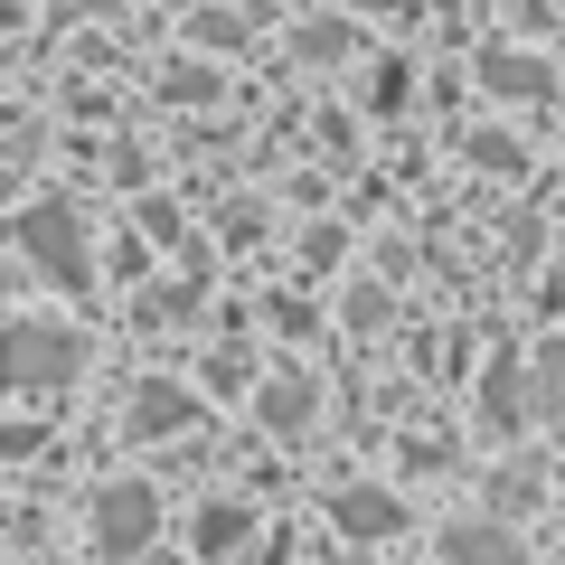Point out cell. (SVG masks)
I'll list each match as a JSON object with an SVG mask.
<instances>
[{
  "instance_id": "1",
  "label": "cell",
  "mask_w": 565,
  "mask_h": 565,
  "mask_svg": "<svg viewBox=\"0 0 565 565\" xmlns=\"http://www.w3.org/2000/svg\"><path fill=\"white\" fill-rule=\"evenodd\" d=\"M0 377L10 386H76L85 377V340L47 321H10L0 330Z\"/></svg>"
},
{
  "instance_id": "2",
  "label": "cell",
  "mask_w": 565,
  "mask_h": 565,
  "mask_svg": "<svg viewBox=\"0 0 565 565\" xmlns=\"http://www.w3.org/2000/svg\"><path fill=\"white\" fill-rule=\"evenodd\" d=\"M161 537V490L151 481H104L95 490V546L104 556H141Z\"/></svg>"
},
{
  "instance_id": "3",
  "label": "cell",
  "mask_w": 565,
  "mask_h": 565,
  "mask_svg": "<svg viewBox=\"0 0 565 565\" xmlns=\"http://www.w3.org/2000/svg\"><path fill=\"white\" fill-rule=\"evenodd\" d=\"M20 255H29V264H47L57 282H76V292H85V274H95L76 207H20Z\"/></svg>"
},
{
  "instance_id": "4",
  "label": "cell",
  "mask_w": 565,
  "mask_h": 565,
  "mask_svg": "<svg viewBox=\"0 0 565 565\" xmlns=\"http://www.w3.org/2000/svg\"><path fill=\"white\" fill-rule=\"evenodd\" d=\"M444 556H452V565H527V546L509 537L500 519H452V527H444Z\"/></svg>"
},
{
  "instance_id": "5",
  "label": "cell",
  "mask_w": 565,
  "mask_h": 565,
  "mask_svg": "<svg viewBox=\"0 0 565 565\" xmlns=\"http://www.w3.org/2000/svg\"><path fill=\"white\" fill-rule=\"evenodd\" d=\"M330 519H340L349 537H396V527H405V509H396V490H367V481H349L340 500H330Z\"/></svg>"
},
{
  "instance_id": "6",
  "label": "cell",
  "mask_w": 565,
  "mask_h": 565,
  "mask_svg": "<svg viewBox=\"0 0 565 565\" xmlns=\"http://www.w3.org/2000/svg\"><path fill=\"white\" fill-rule=\"evenodd\" d=\"M481 85H490V95L546 104V95H556V66H546V57H519V47H490V57H481Z\"/></svg>"
},
{
  "instance_id": "7",
  "label": "cell",
  "mask_w": 565,
  "mask_h": 565,
  "mask_svg": "<svg viewBox=\"0 0 565 565\" xmlns=\"http://www.w3.org/2000/svg\"><path fill=\"white\" fill-rule=\"evenodd\" d=\"M245 546H255V509L245 500H207L199 509V556L217 565V556H245Z\"/></svg>"
},
{
  "instance_id": "8",
  "label": "cell",
  "mask_w": 565,
  "mask_h": 565,
  "mask_svg": "<svg viewBox=\"0 0 565 565\" xmlns=\"http://www.w3.org/2000/svg\"><path fill=\"white\" fill-rule=\"evenodd\" d=\"M132 424H141V434H180V424H189V396H180V386H141V396H132Z\"/></svg>"
},
{
  "instance_id": "9",
  "label": "cell",
  "mask_w": 565,
  "mask_h": 565,
  "mask_svg": "<svg viewBox=\"0 0 565 565\" xmlns=\"http://www.w3.org/2000/svg\"><path fill=\"white\" fill-rule=\"evenodd\" d=\"M519 396H537V386L519 377V359H500V367H490V386H481V405H490V424H519Z\"/></svg>"
},
{
  "instance_id": "10",
  "label": "cell",
  "mask_w": 565,
  "mask_h": 565,
  "mask_svg": "<svg viewBox=\"0 0 565 565\" xmlns=\"http://www.w3.org/2000/svg\"><path fill=\"white\" fill-rule=\"evenodd\" d=\"M527 386H537V415H565V340L527 359Z\"/></svg>"
},
{
  "instance_id": "11",
  "label": "cell",
  "mask_w": 565,
  "mask_h": 565,
  "mask_svg": "<svg viewBox=\"0 0 565 565\" xmlns=\"http://www.w3.org/2000/svg\"><path fill=\"white\" fill-rule=\"evenodd\" d=\"M264 424H274V434H302L311 424V386H274V396H264Z\"/></svg>"
},
{
  "instance_id": "12",
  "label": "cell",
  "mask_w": 565,
  "mask_h": 565,
  "mask_svg": "<svg viewBox=\"0 0 565 565\" xmlns=\"http://www.w3.org/2000/svg\"><path fill=\"white\" fill-rule=\"evenodd\" d=\"M340 47H349V29H330V20H321V29H302V57H311V66H330Z\"/></svg>"
},
{
  "instance_id": "13",
  "label": "cell",
  "mask_w": 565,
  "mask_h": 565,
  "mask_svg": "<svg viewBox=\"0 0 565 565\" xmlns=\"http://www.w3.org/2000/svg\"><path fill=\"white\" fill-rule=\"evenodd\" d=\"M199 39H207V47H236V39H245V20H226V10H207V20H199Z\"/></svg>"
},
{
  "instance_id": "14",
  "label": "cell",
  "mask_w": 565,
  "mask_h": 565,
  "mask_svg": "<svg viewBox=\"0 0 565 565\" xmlns=\"http://www.w3.org/2000/svg\"><path fill=\"white\" fill-rule=\"evenodd\" d=\"M47 10H57V20H104L114 0H47Z\"/></svg>"
},
{
  "instance_id": "15",
  "label": "cell",
  "mask_w": 565,
  "mask_h": 565,
  "mask_svg": "<svg viewBox=\"0 0 565 565\" xmlns=\"http://www.w3.org/2000/svg\"><path fill=\"white\" fill-rule=\"evenodd\" d=\"M349 10H377V0H349Z\"/></svg>"
}]
</instances>
